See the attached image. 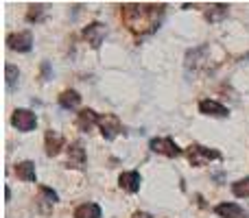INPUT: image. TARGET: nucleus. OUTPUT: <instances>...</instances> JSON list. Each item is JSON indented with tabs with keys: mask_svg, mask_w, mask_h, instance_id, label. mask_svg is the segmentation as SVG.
Here are the masks:
<instances>
[{
	"mask_svg": "<svg viewBox=\"0 0 249 218\" xmlns=\"http://www.w3.org/2000/svg\"><path fill=\"white\" fill-rule=\"evenodd\" d=\"M16 175H18V179H22V181H35L37 179V175H35V164L33 162H20L16 166Z\"/></svg>",
	"mask_w": 249,
	"mask_h": 218,
	"instance_id": "2eb2a0df",
	"label": "nucleus"
},
{
	"mask_svg": "<svg viewBox=\"0 0 249 218\" xmlns=\"http://www.w3.org/2000/svg\"><path fill=\"white\" fill-rule=\"evenodd\" d=\"M39 201L44 203V205H55L57 201H59V197H57L55 190H51L48 185H39Z\"/></svg>",
	"mask_w": 249,
	"mask_h": 218,
	"instance_id": "6ab92c4d",
	"label": "nucleus"
},
{
	"mask_svg": "<svg viewBox=\"0 0 249 218\" xmlns=\"http://www.w3.org/2000/svg\"><path fill=\"white\" fill-rule=\"evenodd\" d=\"M214 214H219L221 218H247L245 210L236 203H221L214 207Z\"/></svg>",
	"mask_w": 249,
	"mask_h": 218,
	"instance_id": "9b49d317",
	"label": "nucleus"
},
{
	"mask_svg": "<svg viewBox=\"0 0 249 218\" xmlns=\"http://www.w3.org/2000/svg\"><path fill=\"white\" fill-rule=\"evenodd\" d=\"M131 218H151V214H146V212H136Z\"/></svg>",
	"mask_w": 249,
	"mask_h": 218,
	"instance_id": "4be33fe9",
	"label": "nucleus"
},
{
	"mask_svg": "<svg viewBox=\"0 0 249 218\" xmlns=\"http://www.w3.org/2000/svg\"><path fill=\"white\" fill-rule=\"evenodd\" d=\"M186 155H188V162L197 168L210 164L212 159H221V153L216 149H206V146H201V144H190L188 149H186Z\"/></svg>",
	"mask_w": 249,
	"mask_h": 218,
	"instance_id": "f03ea898",
	"label": "nucleus"
},
{
	"mask_svg": "<svg viewBox=\"0 0 249 218\" xmlns=\"http://www.w3.org/2000/svg\"><path fill=\"white\" fill-rule=\"evenodd\" d=\"M11 122H13V127H16L18 131L29 133V131H33L35 124H37V116H35L33 111H29V109H16L13 111V116H11Z\"/></svg>",
	"mask_w": 249,
	"mask_h": 218,
	"instance_id": "7ed1b4c3",
	"label": "nucleus"
},
{
	"mask_svg": "<svg viewBox=\"0 0 249 218\" xmlns=\"http://www.w3.org/2000/svg\"><path fill=\"white\" fill-rule=\"evenodd\" d=\"M232 192H234V197H238V199H247L249 197V177L236 181V184L232 185Z\"/></svg>",
	"mask_w": 249,
	"mask_h": 218,
	"instance_id": "aec40b11",
	"label": "nucleus"
},
{
	"mask_svg": "<svg viewBox=\"0 0 249 218\" xmlns=\"http://www.w3.org/2000/svg\"><path fill=\"white\" fill-rule=\"evenodd\" d=\"M4 74H7V90H9V92L16 90L18 79H20V70H18L16 66L7 64V66H4Z\"/></svg>",
	"mask_w": 249,
	"mask_h": 218,
	"instance_id": "a211bd4d",
	"label": "nucleus"
},
{
	"mask_svg": "<svg viewBox=\"0 0 249 218\" xmlns=\"http://www.w3.org/2000/svg\"><path fill=\"white\" fill-rule=\"evenodd\" d=\"M199 111H201V114H206V116H214V118H225V116H230L228 107H223L221 103L210 101V99H206V101H201V103H199Z\"/></svg>",
	"mask_w": 249,
	"mask_h": 218,
	"instance_id": "9d476101",
	"label": "nucleus"
},
{
	"mask_svg": "<svg viewBox=\"0 0 249 218\" xmlns=\"http://www.w3.org/2000/svg\"><path fill=\"white\" fill-rule=\"evenodd\" d=\"M99 127H101V133H103L105 140H114L118 133L123 131V124L121 120L116 118L114 114H105L99 118Z\"/></svg>",
	"mask_w": 249,
	"mask_h": 218,
	"instance_id": "39448f33",
	"label": "nucleus"
},
{
	"mask_svg": "<svg viewBox=\"0 0 249 218\" xmlns=\"http://www.w3.org/2000/svg\"><path fill=\"white\" fill-rule=\"evenodd\" d=\"M228 13H230L228 4H223V2L210 4V7H208V11H206V20L208 22H221L225 16H228Z\"/></svg>",
	"mask_w": 249,
	"mask_h": 218,
	"instance_id": "4468645a",
	"label": "nucleus"
},
{
	"mask_svg": "<svg viewBox=\"0 0 249 218\" xmlns=\"http://www.w3.org/2000/svg\"><path fill=\"white\" fill-rule=\"evenodd\" d=\"M79 103H81V96H79L77 90H66V92H61L59 105H61L64 109H74V107H79Z\"/></svg>",
	"mask_w": 249,
	"mask_h": 218,
	"instance_id": "dca6fc26",
	"label": "nucleus"
},
{
	"mask_svg": "<svg viewBox=\"0 0 249 218\" xmlns=\"http://www.w3.org/2000/svg\"><path fill=\"white\" fill-rule=\"evenodd\" d=\"M140 184H142V177H140V172H136V170L123 172V175L118 177V185L129 194H136L138 190H140Z\"/></svg>",
	"mask_w": 249,
	"mask_h": 218,
	"instance_id": "6e6552de",
	"label": "nucleus"
},
{
	"mask_svg": "<svg viewBox=\"0 0 249 218\" xmlns=\"http://www.w3.org/2000/svg\"><path fill=\"white\" fill-rule=\"evenodd\" d=\"M164 13V4H124L123 20L129 31L138 35L153 33L160 26V16Z\"/></svg>",
	"mask_w": 249,
	"mask_h": 218,
	"instance_id": "f257e3e1",
	"label": "nucleus"
},
{
	"mask_svg": "<svg viewBox=\"0 0 249 218\" xmlns=\"http://www.w3.org/2000/svg\"><path fill=\"white\" fill-rule=\"evenodd\" d=\"M44 16V4H31L26 11V22H39Z\"/></svg>",
	"mask_w": 249,
	"mask_h": 218,
	"instance_id": "412c9836",
	"label": "nucleus"
},
{
	"mask_svg": "<svg viewBox=\"0 0 249 218\" xmlns=\"http://www.w3.org/2000/svg\"><path fill=\"white\" fill-rule=\"evenodd\" d=\"M149 146H151V151H153V153L166 155V157H177V155H181L179 146L175 144V140H173V137H153Z\"/></svg>",
	"mask_w": 249,
	"mask_h": 218,
	"instance_id": "20e7f679",
	"label": "nucleus"
},
{
	"mask_svg": "<svg viewBox=\"0 0 249 218\" xmlns=\"http://www.w3.org/2000/svg\"><path fill=\"white\" fill-rule=\"evenodd\" d=\"M105 35H107V29H105V24H101V22H92V24H88L86 29H83V37L88 39V44H90L92 48H101Z\"/></svg>",
	"mask_w": 249,
	"mask_h": 218,
	"instance_id": "0eeeda50",
	"label": "nucleus"
},
{
	"mask_svg": "<svg viewBox=\"0 0 249 218\" xmlns=\"http://www.w3.org/2000/svg\"><path fill=\"white\" fill-rule=\"evenodd\" d=\"M74 218H101V207L96 203H83L74 210Z\"/></svg>",
	"mask_w": 249,
	"mask_h": 218,
	"instance_id": "f3484780",
	"label": "nucleus"
},
{
	"mask_svg": "<svg viewBox=\"0 0 249 218\" xmlns=\"http://www.w3.org/2000/svg\"><path fill=\"white\" fill-rule=\"evenodd\" d=\"M61 146H64V137H61V133L48 129L46 131V155L48 157H55V155L59 153Z\"/></svg>",
	"mask_w": 249,
	"mask_h": 218,
	"instance_id": "f8f14e48",
	"label": "nucleus"
},
{
	"mask_svg": "<svg viewBox=\"0 0 249 218\" xmlns=\"http://www.w3.org/2000/svg\"><path fill=\"white\" fill-rule=\"evenodd\" d=\"M86 166V149L81 142H74L68 146V168H83Z\"/></svg>",
	"mask_w": 249,
	"mask_h": 218,
	"instance_id": "1a4fd4ad",
	"label": "nucleus"
},
{
	"mask_svg": "<svg viewBox=\"0 0 249 218\" xmlns=\"http://www.w3.org/2000/svg\"><path fill=\"white\" fill-rule=\"evenodd\" d=\"M99 118L101 116H96L92 109H81L77 114V127L81 129V131H90L94 124H99Z\"/></svg>",
	"mask_w": 249,
	"mask_h": 218,
	"instance_id": "ddd939ff",
	"label": "nucleus"
},
{
	"mask_svg": "<svg viewBox=\"0 0 249 218\" xmlns=\"http://www.w3.org/2000/svg\"><path fill=\"white\" fill-rule=\"evenodd\" d=\"M7 46L18 52H29L33 48V35L31 31H22V33H13L7 37Z\"/></svg>",
	"mask_w": 249,
	"mask_h": 218,
	"instance_id": "423d86ee",
	"label": "nucleus"
}]
</instances>
